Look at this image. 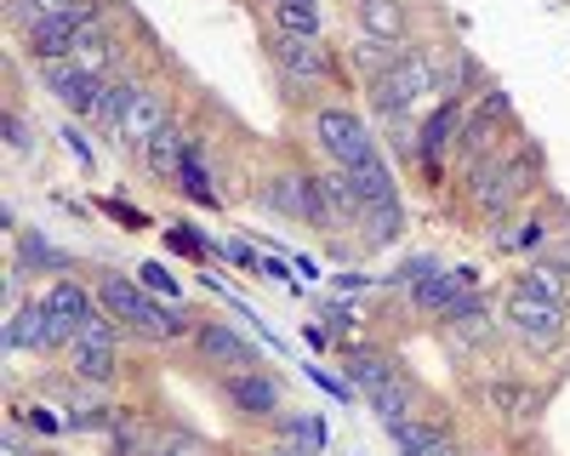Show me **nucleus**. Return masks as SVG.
<instances>
[{"instance_id": "40", "label": "nucleus", "mask_w": 570, "mask_h": 456, "mask_svg": "<svg viewBox=\"0 0 570 456\" xmlns=\"http://www.w3.org/2000/svg\"><path fill=\"white\" fill-rule=\"evenodd\" d=\"M7 143L23 155V149H35V131H29V120L23 115H7Z\"/></svg>"}, {"instance_id": "11", "label": "nucleus", "mask_w": 570, "mask_h": 456, "mask_svg": "<svg viewBox=\"0 0 570 456\" xmlns=\"http://www.w3.org/2000/svg\"><path fill=\"white\" fill-rule=\"evenodd\" d=\"M29 52L40 58V63H63V58H75V46H80V23L69 18V12H52V18H35L29 29Z\"/></svg>"}, {"instance_id": "17", "label": "nucleus", "mask_w": 570, "mask_h": 456, "mask_svg": "<svg viewBox=\"0 0 570 456\" xmlns=\"http://www.w3.org/2000/svg\"><path fill=\"white\" fill-rule=\"evenodd\" d=\"M69 371H75L80 383H115V343L75 337V348H69Z\"/></svg>"}, {"instance_id": "22", "label": "nucleus", "mask_w": 570, "mask_h": 456, "mask_svg": "<svg viewBox=\"0 0 570 456\" xmlns=\"http://www.w3.org/2000/svg\"><path fill=\"white\" fill-rule=\"evenodd\" d=\"M485 399H491V410H497V417H502V423H513V428L537 423V410H542V399H537L531 388H519V383H497Z\"/></svg>"}, {"instance_id": "37", "label": "nucleus", "mask_w": 570, "mask_h": 456, "mask_svg": "<svg viewBox=\"0 0 570 456\" xmlns=\"http://www.w3.org/2000/svg\"><path fill=\"white\" fill-rule=\"evenodd\" d=\"M115 456H149V439H142V428L131 417L115 428Z\"/></svg>"}, {"instance_id": "1", "label": "nucleus", "mask_w": 570, "mask_h": 456, "mask_svg": "<svg viewBox=\"0 0 570 456\" xmlns=\"http://www.w3.org/2000/svg\"><path fill=\"white\" fill-rule=\"evenodd\" d=\"M98 303L120 319L126 331L155 337V343H171V337L200 331V326H195V314H183V308H160V303H155V291L142 286V280H126V274H104V280H98Z\"/></svg>"}, {"instance_id": "26", "label": "nucleus", "mask_w": 570, "mask_h": 456, "mask_svg": "<svg viewBox=\"0 0 570 456\" xmlns=\"http://www.w3.org/2000/svg\"><path fill=\"white\" fill-rule=\"evenodd\" d=\"M274 23H279V34L320 40V0H274Z\"/></svg>"}, {"instance_id": "20", "label": "nucleus", "mask_w": 570, "mask_h": 456, "mask_svg": "<svg viewBox=\"0 0 570 456\" xmlns=\"http://www.w3.org/2000/svg\"><path fill=\"white\" fill-rule=\"evenodd\" d=\"M462 291H468L462 274H445V268H440V274H428L422 286H411V308H416V314H445Z\"/></svg>"}, {"instance_id": "33", "label": "nucleus", "mask_w": 570, "mask_h": 456, "mask_svg": "<svg viewBox=\"0 0 570 456\" xmlns=\"http://www.w3.org/2000/svg\"><path fill=\"white\" fill-rule=\"evenodd\" d=\"M149 456H212V445L188 428H171V434H155L149 439Z\"/></svg>"}, {"instance_id": "34", "label": "nucleus", "mask_w": 570, "mask_h": 456, "mask_svg": "<svg viewBox=\"0 0 570 456\" xmlns=\"http://www.w3.org/2000/svg\"><path fill=\"white\" fill-rule=\"evenodd\" d=\"M394 434V445H400V456H416V450H428L445 428H434V423H400V428H389Z\"/></svg>"}, {"instance_id": "43", "label": "nucleus", "mask_w": 570, "mask_h": 456, "mask_svg": "<svg viewBox=\"0 0 570 456\" xmlns=\"http://www.w3.org/2000/svg\"><path fill=\"white\" fill-rule=\"evenodd\" d=\"M263 456H308V450H297V445H279V450H263Z\"/></svg>"}, {"instance_id": "7", "label": "nucleus", "mask_w": 570, "mask_h": 456, "mask_svg": "<svg viewBox=\"0 0 570 456\" xmlns=\"http://www.w3.org/2000/svg\"><path fill=\"white\" fill-rule=\"evenodd\" d=\"M268 58L279 63L285 80H297V86H320V80H331L325 46L308 40V34H274V40H268Z\"/></svg>"}, {"instance_id": "41", "label": "nucleus", "mask_w": 570, "mask_h": 456, "mask_svg": "<svg viewBox=\"0 0 570 456\" xmlns=\"http://www.w3.org/2000/svg\"><path fill=\"white\" fill-rule=\"evenodd\" d=\"M416 456H462V450H456V445H451V434H440V439H434V445H428V450H416Z\"/></svg>"}, {"instance_id": "18", "label": "nucleus", "mask_w": 570, "mask_h": 456, "mask_svg": "<svg viewBox=\"0 0 570 456\" xmlns=\"http://www.w3.org/2000/svg\"><path fill=\"white\" fill-rule=\"evenodd\" d=\"M160 126H166V98L142 86V91H137V103H131V115H126V126H120V143H149Z\"/></svg>"}, {"instance_id": "16", "label": "nucleus", "mask_w": 570, "mask_h": 456, "mask_svg": "<svg viewBox=\"0 0 570 456\" xmlns=\"http://www.w3.org/2000/svg\"><path fill=\"white\" fill-rule=\"evenodd\" d=\"M183 155H188V137L166 120L155 137H149V143H142V166H149L160 182H177V166H183Z\"/></svg>"}, {"instance_id": "4", "label": "nucleus", "mask_w": 570, "mask_h": 456, "mask_svg": "<svg viewBox=\"0 0 570 456\" xmlns=\"http://www.w3.org/2000/svg\"><path fill=\"white\" fill-rule=\"evenodd\" d=\"M314 137H320V149L331 155V166H343V171L376 160V143H371L365 120L348 115V109H320V115H314Z\"/></svg>"}, {"instance_id": "3", "label": "nucleus", "mask_w": 570, "mask_h": 456, "mask_svg": "<svg viewBox=\"0 0 570 456\" xmlns=\"http://www.w3.org/2000/svg\"><path fill=\"white\" fill-rule=\"evenodd\" d=\"M263 206L279 211V217L314 222V228H337V217H331V206H325L320 177H308V171H279V177H268V182H263Z\"/></svg>"}, {"instance_id": "23", "label": "nucleus", "mask_w": 570, "mask_h": 456, "mask_svg": "<svg viewBox=\"0 0 570 456\" xmlns=\"http://www.w3.org/2000/svg\"><path fill=\"white\" fill-rule=\"evenodd\" d=\"M206 149H200V137H188V155H183V166H177V189L195 200V206H217V189L206 182V160H200Z\"/></svg>"}, {"instance_id": "38", "label": "nucleus", "mask_w": 570, "mask_h": 456, "mask_svg": "<svg viewBox=\"0 0 570 456\" xmlns=\"http://www.w3.org/2000/svg\"><path fill=\"white\" fill-rule=\"evenodd\" d=\"M137 274H142V286H149V291H155V297H166V291H171V297H177V274H171V268H166V262H142V268H137Z\"/></svg>"}, {"instance_id": "42", "label": "nucleus", "mask_w": 570, "mask_h": 456, "mask_svg": "<svg viewBox=\"0 0 570 456\" xmlns=\"http://www.w3.org/2000/svg\"><path fill=\"white\" fill-rule=\"evenodd\" d=\"M325 319H331V331H348V326H354L348 308H325Z\"/></svg>"}, {"instance_id": "31", "label": "nucleus", "mask_w": 570, "mask_h": 456, "mask_svg": "<svg viewBox=\"0 0 570 456\" xmlns=\"http://www.w3.org/2000/svg\"><path fill=\"white\" fill-rule=\"evenodd\" d=\"M46 308H52L58 319H75V326H80V319L91 314V291H80L75 280H58L52 291H46Z\"/></svg>"}, {"instance_id": "8", "label": "nucleus", "mask_w": 570, "mask_h": 456, "mask_svg": "<svg viewBox=\"0 0 570 456\" xmlns=\"http://www.w3.org/2000/svg\"><path fill=\"white\" fill-rule=\"evenodd\" d=\"M223 399L240 410V417H279V383L268 371H228Z\"/></svg>"}, {"instance_id": "19", "label": "nucleus", "mask_w": 570, "mask_h": 456, "mask_svg": "<svg viewBox=\"0 0 570 456\" xmlns=\"http://www.w3.org/2000/svg\"><path fill=\"white\" fill-rule=\"evenodd\" d=\"M320 189H325V206H331V217H337V222H360V211H365V195H360V182H354L343 166H331V171L320 177Z\"/></svg>"}, {"instance_id": "6", "label": "nucleus", "mask_w": 570, "mask_h": 456, "mask_svg": "<svg viewBox=\"0 0 570 456\" xmlns=\"http://www.w3.org/2000/svg\"><path fill=\"white\" fill-rule=\"evenodd\" d=\"M40 86L52 91V98H58L69 115H80V120H91V109H98V98H104V80L91 75V69H80L75 58H63V63H40Z\"/></svg>"}, {"instance_id": "29", "label": "nucleus", "mask_w": 570, "mask_h": 456, "mask_svg": "<svg viewBox=\"0 0 570 456\" xmlns=\"http://www.w3.org/2000/svg\"><path fill=\"white\" fill-rule=\"evenodd\" d=\"M109 58H115V40H109L98 23H91V29L80 34V46H75V63H80V69H91L98 80H109Z\"/></svg>"}, {"instance_id": "39", "label": "nucleus", "mask_w": 570, "mask_h": 456, "mask_svg": "<svg viewBox=\"0 0 570 456\" xmlns=\"http://www.w3.org/2000/svg\"><path fill=\"white\" fill-rule=\"evenodd\" d=\"M519 286H525V291H537V297H553V303H564V291H559V280H553V268H542V262H537V268H531Z\"/></svg>"}, {"instance_id": "12", "label": "nucleus", "mask_w": 570, "mask_h": 456, "mask_svg": "<svg viewBox=\"0 0 570 456\" xmlns=\"http://www.w3.org/2000/svg\"><path fill=\"white\" fill-rule=\"evenodd\" d=\"M502 115H508V98H502V91H491V98H485V109L462 120L456 149H462L468 160H491V149H497V120H502Z\"/></svg>"}, {"instance_id": "36", "label": "nucleus", "mask_w": 570, "mask_h": 456, "mask_svg": "<svg viewBox=\"0 0 570 456\" xmlns=\"http://www.w3.org/2000/svg\"><path fill=\"white\" fill-rule=\"evenodd\" d=\"M166 246H171V251H183V257H212V246H206L188 222H171V228H166Z\"/></svg>"}, {"instance_id": "30", "label": "nucleus", "mask_w": 570, "mask_h": 456, "mask_svg": "<svg viewBox=\"0 0 570 456\" xmlns=\"http://www.w3.org/2000/svg\"><path fill=\"white\" fill-rule=\"evenodd\" d=\"M348 177L360 182V195H365V200H394V195H400V189H394V171H389V160H383V155L365 160V166H354Z\"/></svg>"}, {"instance_id": "28", "label": "nucleus", "mask_w": 570, "mask_h": 456, "mask_svg": "<svg viewBox=\"0 0 570 456\" xmlns=\"http://www.w3.org/2000/svg\"><path fill=\"white\" fill-rule=\"evenodd\" d=\"M405 58V40H376V34H365L360 46H354V63L376 80V75H389L394 63Z\"/></svg>"}, {"instance_id": "15", "label": "nucleus", "mask_w": 570, "mask_h": 456, "mask_svg": "<svg viewBox=\"0 0 570 456\" xmlns=\"http://www.w3.org/2000/svg\"><path fill=\"white\" fill-rule=\"evenodd\" d=\"M360 228H365V246H371V251L394 246V240L405 235V206H400V195H394V200H365Z\"/></svg>"}, {"instance_id": "14", "label": "nucleus", "mask_w": 570, "mask_h": 456, "mask_svg": "<svg viewBox=\"0 0 570 456\" xmlns=\"http://www.w3.org/2000/svg\"><path fill=\"white\" fill-rule=\"evenodd\" d=\"M46 343H52V308L40 303H23L12 319H7V348H23V354H46Z\"/></svg>"}, {"instance_id": "27", "label": "nucleus", "mask_w": 570, "mask_h": 456, "mask_svg": "<svg viewBox=\"0 0 570 456\" xmlns=\"http://www.w3.org/2000/svg\"><path fill=\"white\" fill-rule=\"evenodd\" d=\"M428 69H434V91H445V98H456V91L473 80V63L456 52V46H445V52L428 58Z\"/></svg>"}, {"instance_id": "9", "label": "nucleus", "mask_w": 570, "mask_h": 456, "mask_svg": "<svg viewBox=\"0 0 570 456\" xmlns=\"http://www.w3.org/2000/svg\"><path fill=\"white\" fill-rule=\"evenodd\" d=\"M195 348H200L212 365H228V371H263V365H257V348H252L240 331H228L223 319H200Z\"/></svg>"}, {"instance_id": "35", "label": "nucleus", "mask_w": 570, "mask_h": 456, "mask_svg": "<svg viewBox=\"0 0 570 456\" xmlns=\"http://www.w3.org/2000/svg\"><path fill=\"white\" fill-rule=\"evenodd\" d=\"M279 428L292 434V439H297V450H308V456L325 445V423H320V417H279Z\"/></svg>"}, {"instance_id": "13", "label": "nucleus", "mask_w": 570, "mask_h": 456, "mask_svg": "<svg viewBox=\"0 0 570 456\" xmlns=\"http://www.w3.org/2000/svg\"><path fill=\"white\" fill-rule=\"evenodd\" d=\"M343 371H348V383L365 394V399H376L383 388H394L400 383V371H394V359L383 354V348H348V359H343Z\"/></svg>"}, {"instance_id": "21", "label": "nucleus", "mask_w": 570, "mask_h": 456, "mask_svg": "<svg viewBox=\"0 0 570 456\" xmlns=\"http://www.w3.org/2000/svg\"><path fill=\"white\" fill-rule=\"evenodd\" d=\"M137 91H142V86H131V80L109 75V80H104L98 109H91V120H98L104 131H115V137H120V126H126V115H131V103H137Z\"/></svg>"}, {"instance_id": "24", "label": "nucleus", "mask_w": 570, "mask_h": 456, "mask_svg": "<svg viewBox=\"0 0 570 456\" xmlns=\"http://www.w3.org/2000/svg\"><path fill=\"white\" fill-rule=\"evenodd\" d=\"M360 23L376 40H400L405 34V7L400 0H360Z\"/></svg>"}, {"instance_id": "25", "label": "nucleus", "mask_w": 570, "mask_h": 456, "mask_svg": "<svg viewBox=\"0 0 570 456\" xmlns=\"http://www.w3.org/2000/svg\"><path fill=\"white\" fill-rule=\"evenodd\" d=\"M18 257H23V268H35V274H69V268H75V257L58 251L46 235H23V240H18Z\"/></svg>"}, {"instance_id": "10", "label": "nucleus", "mask_w": 570, "mask_h": 456, "mask_svg": "<svg viewBox=\"0 0 570 456\" xmlns=\"http://www.w3.org/2000/svg\"><path fill=\"white\" fill-rule=\"evenodd\" d=\"M462 120H468V115H462V103H456V98H445L434 115L422 120V131H416V155H422V166H428V171H440L445 149L462 137Z\"/></svg>"}, {"instance_id": "32", "label": "nucleus", "mask_w": 570, "mask_h": 456, "mask_svg": "<svg viewBox=\"0 0 570 456\" xmlns=\"http://www.w3.org/2000/svg\"><path fill=\"white\" fill-rule=\"evenodd\" d=\"M120 423H126V410H115V405H75L69 410V428L75 434H104V428L115 434Z\"/></svg>"}, {"instance_id": "2", "label": "nucleus", "mask_w": 570, "mask_h": 456, "mask_svg": "<svg viewBox=\"0 0 570 456\" xmlns=\"http://www.w3.org/2000/svg\"><path fill=\"white\" fill-rule=\"evenodd\" d=\"M428 91H434V69H428L422 52H405L389 75H376L371 80V109L383 115V120H405Z\"/></svg>"}, {"instance_id": "5", "label": "nucleus", "mask_w": 570, "mask_h": 456, "mask_svg": "<svg viewBox=\"0 0 570 456\" xmlns=\"http://www.w3.org/2000/svg\"><path fill=\"white\" fill-rule=\"evenodd\" d=\"M508 326L525 337V343L548 348V343L564 337V303L537 297V291H525V286H513V297H508Z\"/></svg>"}]
</instances>
